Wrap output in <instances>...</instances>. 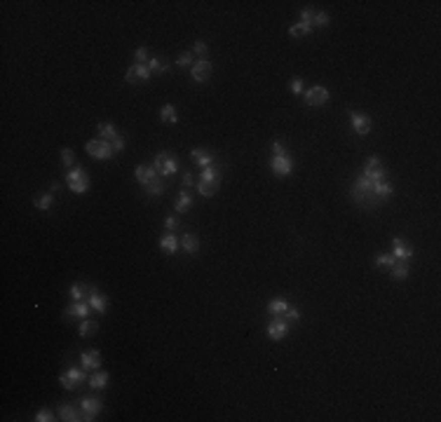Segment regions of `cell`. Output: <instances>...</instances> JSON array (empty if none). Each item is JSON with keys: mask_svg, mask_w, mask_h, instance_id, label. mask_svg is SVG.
Here are the masks:
<instances>
[{"mask_svg": "<svg viewBox=\"0 0 441 422\" xmlns=\"http://www.w3.org/2000/svg\"><path fill=\"white\" fill-rule=\"evenodd\" d=\"M289 324H296V321H300V312H298V307H289L284 314H282Z\"/></svg>", "mask_w": 441, "mask_h": 422, "instance_id": "cell-42", "label": "cell"}, {"mask_svg": "<svg viewBox=\"0 0 441 422\" xmlns=\"http://www.w3.org/2000/svg\"><path fill=\"white\" fill-rule=\"evenodd\" d=\"M56 190H59V183H52V185H49V190H47V192H56Z\"/></svg>", "mask_w": 441, "mask_h": 422, "instance_id": "cell-52", "label": "cell"}, {"mask_svg": "<svg viewBox=\"0 0 441 422\" xmlns=\"http://www.w3.org/2000/svg\"><path fill=\"white\" fill-rule=\"evenodd\" d=\"M33 204H35V209H40V211L52 209V204H54V192H45V195H40L38 199H33Z\"/></svg>", "mask_w": 441, "mask_h": 422, "instance_id": "cell-34", "label": "cell"}, {"mask_svg": "<svg viewBox=\"0 0 441 422\" xmlns=\"http://www.w3.org/2000/svg\"><path fill=\"white\" fill-rule=\"evenodd\" d=\"M190 206H193V195H190L188 190H183L181 195H178L176 204H174V211H176V214H185Z\"/></svg>", "mask_w": 441, "mask_h": 422, "instance_id": "cell-30", "label": "cell"}, {"mask_svg": "<svg viewBox=\"0 0 441 422\" xmlns=\"http://www.w3.org/2000/svg\"><path fill=\"white\" fill-rule=\"evenodd\" d=\"M190 61H193V52H181L176 59V66H181V68H188Z\"/></svg>", "mask_w": 441, "mask_h": 422, "instance_id": "cell-45", "label": "cell"}, {"mask_svg": "<svg viewBox=\"0 0 441 422\" xmlns=\"http://www.w3.org/2000/svg\"><path fill=\"white\" fill-rule=\"evenodd\" d=\"M59 420H64V422H78V420H82V410L78 413V408H75V406H71V403H61V406H59Z\"/></svg>", "mask_w": 441, "mask_h": 422, "instance_id": "cell-22", "label": "cell"}, {"mask_svg": "<svg viewBox=\"0 0 441 422\" xmlns=\"http://www.w3.org/2000/svg\"><path fill=\"white\" fill-rule=\"evenodd\" d=\"M89 380V373L85 371V368H68V371H64L61 375H59V382H61V387L68 389V392H75V389L85 387Z\"/></svg>", "mask_w": 441, "mask_h": 422, "instance_id": "cell-2", "label": "cell"}, {"mask_svg": "<svg viewBox=\"0 0 441 422\" xmlns=\"http://www.w3.org/2000/svg\"><path fill=\"white\" fill-rule=\"evenodd\" d=\"M286 333H289V321H286L282 314H277V317L268 324V338H270V340H282V338H286Z\"/></svg>", "mask_w": 441, "mask_h": 422, "instance_id": "cell-11", "label": "cell"}, {"mask_svg": "<svg viewBox=\"0 0 441 422\" xmlns=\"http://www.w3.org/2000/svg\"><path fill=\"white\" fill-rule=\"evenodd\" d=\"M373 195L378 199H387V197H392L394 195V188L387 181H375L373 183Z\"/></svg>", "mask_w": 441, "mask_h": 422, "instance_id": "cell-27", "label": "cell"}, {"mask_svg": "<svg viewBox=\"0 0 441 422\" xmlns=\"http://www.w3.org/2000/svg\"><path fill=\"white\" fill-rule=\"evenodd\" d=\"M33 420L35 422H52V420H56V417H54V413H52L49 408H40L38 413H35Z\"/></svg>", "mask_w": 441, "mask_h": 422, "instance_id": "cell-39", "label": "cell"}, {"mask_svg": "<svg viewBox=\"0 0 441 422\" xmlns=\"http://www.w3.org/2000/svg\"><path fill=\"white\" fill-rule=\"evenodd\" d=\"M164 228H167V230H174V228H178V218H176V216H167V218H164Z\"/></svg>", "mask_w": 441, "mask_h": 422, "instance_id": "cell-51", "label": "cell"}, {"mask_svg": "<svg viewBox=\"0 0 441 422\" xmlns=\"http://www.w3.org/2000/svg\"><path fill=\"white\" fill-rule=\"evenodd\" d=\"M190 75H193L195 82H207L211 75V61L209 59H197L193 63V68H190Z\"/></svg>", "mask_w": 441, "mask_h": 422, "instance_id": "cell-13", "label": "cell"}, {"mask_svg": "<svg viewBox=\"0 0 441 422\" xmlns=\"http://www.w3.org/2000/svg\"><path fill=\"white\" fill-rule=\"evenodd\" d=\"M160 117H162V122H167V124H176L178 122V113H176V108H174L171 103H164L162 108H160Z\"/></svg>", "mask_w": 441, "mask_h": 422, "instance_id": "cell-29", "label": "cell"}, {"mask_svg": "<svg viewBox=\"0 0 441 422\" xmlns=\"http://www.w3.org/2000/svg\"><path fill=\"white\" fill-rule=\"evenodd\" d=\"M193 52H195L200 59H207V42H204V40H197L195 47H193Z\"/></svg>", "mask_w": 441, "mask_h": 422, "instance_id": "cell-46", "label": "cell"}, {"mask_svg": "<svg viewBox=\"0 0 441 422\" xmlns=\"http://www.w3.org/2000/svg\"><path fill=\"white\" fill-rule=\"evenodd\" d=\"M80 364L85 371H99L101 368V352L99 349H85L80 354Z\"/></svg>", "mask_w": 441, "mask_h": 422, "instance_id": "cell-15", "label": "cell"}, {"mask_svg": "<svg viewBox=\"0 0 441 422\" xmlns=\"http://www.w3.org/2000/svg\"><path fill=\"white\" fill-rule=\"evenodd\" d=\"M96 131H99V136H101L103 141H113V138L120 136L117 129H115V124H110V122H101L99 127H96Z\"/></svg>", "mask_w": 441, "mask_h": 422, "instance_id": "cell-28", "label": "cell"}, {"mask_svg": "<svg viewBox=\"0 0 441 422\" xmlns=\"http://www.w3.org/2000/svg\"><path fill=\"white\" fill-rule=\"evenodd\" d=\"M134 176H136V181L146 188V185H148L150 181L157 176V171H155V167H153V164H139V167L134 169Z\"/></svg>", "mask_w": 441, "mask_h": 422, "instance_id": "cell-17", "label": "cell"}, {"mask_svg": "<svg viewBox=\"0 0 441 422\" xmlns=\"http://www.w3.org/2000/svg\"><path fill=\"white\" fill-rule=\"evenodd\" d=\"M216 190H218V185H214V183H204V181L197 183V192H200L202 197H214V192Z\"/></svg>", "mask_w": 441, "mask_h": 422, "instance_id": "cell-37", "label": "cell"}, {"mask_svg": "<svg viewBox=\"0 0 441 422\" xmlns=\"http://www.w3.org/2000/svg\"><path fill=\"white\" fill-rule=\"evenodd\" d=\"M270 167H272V171L277 174V176H289L293 171V160L289 155H272V160H270Z\"/></svg>", "mask_w": 441, "mask_h": 422, "instance_id": "cell-12", "label": "cell"}, {"mask_svg": "<svg viewBox=\"0 0 441 422\" xmlns=\"http://www.w3.org/2000/svg\"><path fill=\"white\" fill-rule=\"evenodd\" d=\"M153 167H155L157 176H174L178 171V160L171 153H157L153 160Z\"/></svg>", "mask_w": 441, "mask_h": 422, "instance_id": "cell-4", "label": "cell"}, {"mask_svg": "<svg viewBox=\"0 0 441 422\" xmlns=\"http://www.w3.org/2000/svg\"><path fill=\"white\" fill-rule=\"evenodd\" d=\"M75 162V153L71 148H61V164L66 167V169H71Z\"/></svg>", "mask_w": 441, "mask_h": 422, "instance_id": "cell-38", "label": "cell"}, {"mask_svg": "<svg viewBox=\"0 0 441 422\" xmlns=\"http://www.w3.org/2000/svg\"><path fill=\"white\" fill-rule=\"evenodd\" d=\"M148 68H150V73H155V75H164V73H169V63H167V61H162L160 56H150Z\"/></svg>", "mask_w": 441, "mask_h": 422, "instance_id": "cell-31", "label": "cell"}, {"mask_svg": "<svg viewBox=\"0 0 441 422\" xmlns=\"http://www.w3.org/2000/svg\"><path fill=\"white\" fill-rule=\"evenodd\" d=\"M303 96H305V103H307V106H314V108L324 106V103L331 99L329 89L322 87V85H314V87H310L307 92H303Z\"/></svg>", "mask_w": 441, "mask_h": 422, "instance_id": "cell-9", "label": "cell"}, {"mask_svg": "<svg viewBox=\"0 0 441 422\" xmlns=\"http://www.w3.org/2000/svg\"><path fill=\"white\" fill-rule=\"evenodd\" d=\"M150 68L148 63H132L127 68V73H124V80L129 82V85H139V82H148L150 80Z\"/></svg>", "mask_w": 441, "mask_h": 422, "instance_id": "cell-8", "label": "cell"}, {"mask_svg": "<svg viewBox=\"0 0 441 422\" xmlns=\"http://www.w3.org/2000/svg\"><path fill=\"white\" fill-rule=\"evenodd\" d=\"M310 31H312V26H307L303 21H296V24L289 28V35H291V38H303V35H307Z\"/></svg>", "mask_w": 441, "mask_h": 422, "instance_id": "cell-35", "label": "cell"}, {"mask_svg": "<svg viewBox=\"0 0 441 422\" xmlns=\"http://www.w3.org/2000/svg\"><path fill=\"white\" fill-rule=\"evenodd\" d=\"M300 21H303V24H307V26H314V10L305 7V10L300 12Z\"/></svg>", "mask_w": 441, "mask_h": 422, "instance_id": "cell-43", "label": "cell"}, {"mask_svg": "<svg viewBox=\"0 0 441 422\" xmlns=\"http://www.w3.org/2000/svg\"><path fill=\"white\" fill-rule=\"evenodd\" d=\"M101 408H103L101 396H85V399H80V410H82V420L85 422L96 420Z\"/></svg>", "mask_w": 441, "mask_h": 422, "instance_id": "cell-6", "label": "cell"}, {"mask_svg": "<svg viewBox=\"0 0 441 422\" xmlns=\"http://www.w3.org/2000/svg\"><path fill=\"white\" fill-rule=\"evenodd\" d=\"M66 183H68V188H71V192H75V195H82V192L89 188L87 171L82 169V167H73V169H68Z\"/></svg>", "mask_w": 441, "mask_h": 422, "instance_id": "cell-3", "label": "cell"}, {"mask_svg": "<svg viewBox=\"0 0 441 422\" xmlns=\"http://www.w3.org/2000/svg\"><path fill=\"white\" fill-rule=\"evenodd\" d=\"M85 150H87L89 157H94V160H99V162H103V160H110V157H113V148H110V143L103 141V138L87 141V143H85Z\"/></svg>", "mask_w": 441, "mask_h": 422, "instance_id": "cell-5", "label": "cell"}, {"mask_svg": "<svg viewBox=\"0 0 441 422\" xmlns=\"http://www.w3.org/2000/svg\"><path fill=\"white\" fill-rule=\"evenodd\" d=\"M200 181H204V183L221 185V169H218L216 164H211V167H204V169H202V178H200Z\"/></svg>", "mask_w": 441, "mask_h": 422, "instance_id": "cell-24", "label": "cell"}, {"mask_svg": "<svg viewBox=\"0 0 441 422\" xmlns=\"http://www.w3.org/2000/svg\"><path fill=\"white\" fill-rule=\"evenodd\" d=\"M383 167V162H380V157L378 155H371L366 160V164H364V171L361 174H366V171H373V169H380Z\"/></svg>", "mask_w": 441, "mask_h": 422, "instance_id": "cell-40", "label": "cell"}, {"mask_svg": "<svg viewBox=\"0 0 441 422\" xmlns=\"http://www.w3.org/2000/svg\"><path fill=\"white\" fill-rule=\"evenodd\" d=\"M68 296H71V300H73V303L87 300L89 298V286L82 284V282H75V284H71V289H68Z\"/></svg>", "mask_w": 441, "mask_h": 422, "instance_id": "cell-21", "label": "cell"}, {"mask_svg": "<svg viewBox=\"0 0 441 422\" xmlns=\"http://www.w3.org/2000/svg\"><path fill=\"white\" fill-rule=\"evenodd\" d=\"M110 148H113V153H120V150H124V138L122 136H117L110 141Z\"/></svg>", "mask_w": 441, "mask_h": 422, "instance_id": "cell-48", "label": "cell"}, {"mask_svg": "<svg viewBox=\"0 0 441 422\" xmlns=\"http://www.w3.org/2000/svg\"><path fill=\"white\" fill-rule=\"evenodd\" d=\"M193 183H195V178H193V174H190V171H183V181H181V185H183V190H188V188H193Z\"/></svg>", "mask_w": 441, "mask_h": 422, "instance_id": "cell-49", "label": "cell"}, {"mask_svg": "<svg viewBox=\"0 0 441 422\" xmlns=\"http://www.w3.org/2000/svg\"><path fill=\"white\" fill-rule=\"evenodd\" d=\"M146 192H148L150 197H160V195L164 192V181H162V176H155V178H153V181L146 185Z\"/></svg>", "mask_w": 441, "mask_h": 422, "instance_id": "cell-33", "label": "cell"}, {"mask_svg": "<svg viewBox=\"0 0 441 422\" xmlns=\"http://www.w3.org/2000/svg\"><path fill=\"white\" fill-rule=\"evenodd\" d=\"M108 380H110V375L106 373V371H94V373L89 375V389H94V392H101V389L108 387Z\"/></svg>", "mask_w": 441, "mask_h": 422, "instance_id": "cell-18", "label": "cell"}, {"mask_svg": "<svg viewBox=\"0 0 441 422\" xmlns=\"http://www.w3.org/2000/svg\"><path fill=\"white\" fill-rule=\"evenodd\" d=\"M394 263H397V258H394L392 253H378L375 256V265L383 267V270H387V267H392Z\"/></svg>", "mask_w": 441, "mask_h": 422, "instance_id": "cell-36", "label": "cell"}, {"mask_svg": "<svg viewBox=\"0 0 441 422\" xmlns=\"http://www.w3.org/2000/svg\"><path fill=\"white\" fill-rule=\"evenodd\" d=\"M390 270H392V277H394L397 282L406 279L408 272H411V270H408V263H406V260H397V263H394V265L390 267Z\"/></svg>", "mask_w": 441, "mask_h": 422, "instance_id": "cell-32", "label": "cell"}, {"mask_svg": "<svg viewBox=\"0 0 441 422\" xmlns=\"http://www.w3.org/2000/svg\"><path fill=\"white\" fill-rule=\"evenodd\" d=\"M96 331H99V321H94V319H82L80 326H78V335H80V338H89V335H94Z\"/></svg>", "mask_w": 441, "mask_h": 422, "instance_id": "cell-26", "label": "cell"}, {"mask_svg": "<svg viewBox=\"0 0 441 422\" xmlns=\"http://www.w3.org/2000/svg\"><path fill=\"white\" fill-rule=\"evenodd\" d=\"M331 24V17H329V12H314V26L324 28Z\"/></svg>", "mask_w": 441, "mask_h": 422, "instance_id": "cell-41", "label": "cell"}, {"mask_svg": "<svg viewBox=\"0 0 441 422\" xmlns=\"http://www.w3.org/2000/svg\"><path fill=\"white\" fill-rule=\"evenodd\" d=\"M89 307H92V312L96 314H106L108 312V298L103 296L96 286H89V298H87Z\"/></svg>", "mask_w": 441, "mask_h": 422, "instance_id": "cell-10", "label": "cell"}, {"mask_svg": "<svg viewBox=\"0 0 441 422\" xmlns=\"http://www.w3.org/2000/svg\"><path fill=\"white\" fill-rule=\"evenodd\" d=\"M190 160L195 164H200V167H211V164H216V157L211 155V150L207 148H193L190 150Z\"/></svg>", "mask_w": 441, "mask_h": 422, "instance_id": "cell-16", "label": "cell"}, {"mask_svg": "<svg viewBox=\"0 0 441 422\" xmlns=\"http://www.w3.org/2000/svg\"><path fill=\"white\" fill-rule=\"evenodd\" d=\"M272 155H286V148L282 141H275L272 143Z\"/></svg>", "mask_w": 441, "mask_h": 422, "instance_id": "cell-50", "label": "cell"}, {"mask_svg": "<svg viewBox=\"0 0 441 422\" xmlns=\"http://www.w3.org/2000/svg\"><path fill=\"white\" fill-rule=\"evenodd\" d=\"M178 242H181V246H183V251L190 253V256H193V253H197V249H200V237H197V235H193V232H185Z\"/></svg>", "mask_w": 441, "mask_h": 422, "instance_id": "cell-23", "label": "cell"}, {"mask_svg": "<svg viewBox=\"0 0 441 422\" xmlns=\"http://www.w3.org/2000/svg\"><path fill=\"white\" fill-rule=\"evenodd\" d=\"M392 249H394L392 256L397 260H406V263H408V260H411V256H413V246L408 244L406 239H401V237H394L392 239Z\"/></svg>", "mask_w": 441, "mask_h": 422, "instance_id": "cell-14", "label": "cell"}, {"mask_svg": "<svg viewBox=\"0 0 441 422\" xmlns=\"http://www.w3.org/2000/svg\"><path fill=\"white\" fill-rule=\"evenodd\" d=\"M350 124H352L357 136H366L368 131L373 129V120L366 113H359V110H350Z\"/></svg>", "mask_w": 441, "mask_h": 422, "instance_id": "cell-7", "label": "cell"}, {"mask_svg": "<svg viewBox=\"0 0 441 422\" xmlns=\"http://www.w3.org/2000/svg\"><path fill=\"white\" fill-rule=\"evenodd\" d=\"M178 246H181V242H178V237L176 235H171V232L160 237V249H162L167 256H174V253L178 251Z\"/></svg>", "mask_w": 441, "mask_h": 422, "instance_id": "cell-20", "label": "cell"}, {"mask_svg": "<svg viewBox=\"0 0 441 422\" xmlns=\"http://www.w3.org/2000/svg\"><path fill=\"white\" fill-rule=\"evenodd\" d=\"M89 312H92V307H89L87 300H80V303H73V305L66 307V317L71 314V317H78V319H87Z\"/></svg>", "mask_w": 441, "mask_h": 422, "instance_id": "cell-19", "label": "cell"}, {"mask_svg": "<svg viewBox=\"0 0 441 422\" xmlns=\"http://www.w3.org/2000/svg\"><path fill=\"white\" fill-rule=\"evenodd\" d=\"M350 197H352V202L357 206H361V209H375V206H380V202L383 199H378L373 195V183L368 181L366 176H361L354 181L352 190H350Z\"/></svg>", "mask_w": 441, "mask_h": 422, "instance_id": "cell-1", "label": "cell"}, {"mask_svg": "<svg viewBox=\"0 0 441 422\" xmlns=\"http://www.w3.org/2000/svg\"><path fill=\"white\" fill-rule=\"evenodd\" d=\"M289 89H291V94H303V80L300 78H291V85H289Z\"/></svg>", "mask_w": 441, "mask_h": 422, "instance_id": "cell-47", "label": "cell"}, {"mask_svg": "<svg viewBox=\"0 0 441 422\" xmlns=\"http://www.w3.org/2000/svg\"><path fill=\"white\" fill-rule=\"evenodd\" d=\"M134 61L136 63H146V61H150V54H148V49L146 47H139L134 52Z\"/></svg>", "mask_w": 441, "mask_h": 422, "instance_id": "cell-44", "label": "cell"}, {"mask_svg": "<svg viewBox=\"0 0 441 422\" xmlns=\"http://www.w3.org/2000/svg\"><path fill=\"white\" fill-rule=\"evenodd\" d=\"M289 300L286 298H272L270 303H268V312L272 314V317H277V314H284L286 310H289Z\"/></svg>", "mask_w": 441, "mask_h": 422, "instance_id": "cell-25", "label": "cell"}]
</instances>
